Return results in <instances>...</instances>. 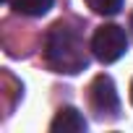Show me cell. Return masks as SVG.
<instances>
[{
    "label": "cell",
    "instance_id": "52a82bcc",
    "mask_svg": "<svg viewBox=\"0 0 133 133\" xmlns=\"http://www.w3.org/2000/svg\"><path fill=\"white\" fill-rule=\"evenodd\" d=\"M130 102H133V81H130Z\"/></svg>",
    "mask_w": 133,
    "mask_h": 133
},
{
    "label": "cell",
    "instance_id": "5b68a950",
    "mask_svg": "<svg viewBox=\"0 0 133 133\" xmlns=\"http://www.w3.org/2000/svg\"><path fill=\"white\" fill-rule=\"evenodd\" d=\"M11 5L16 13L24 16H44L52 8V0H11Z\"/></svg>",
    "mask_w": 133,
    "mask_h": 133
},
{
    "label": "cell",
    "instance_id": "3957f363",
    "mask_svg": "<svg viewBox=\"0 0 133 133\" xmlns=\"http://www.w3.org/2000/svg\"><path fill=\"white\" fill-rule=\"evenodd\" d=\"M89 104L99 117H117L120 112V99L115 91V84L110 76H97L89 86Z\"/></svg>",
    "mask_w": 133,
    "mask_h": 133
},
{
    "label": "cell",
    "instance_id": "6da1fadb",
    "mask_svg": "<svg viewBox=\"0 0 133 133\" xmlns=\"http://www.w3.org/2000/svg\"><path fill=\"white\" fill-rule=\"evenodd\" d=\"M44 57L55 73H78L89 65V55H86V44L81 34L63 21H57L47 31Z\"/></svg>",
    "mask_w": 133,
    "mask_h": 133
},
{
    "label": "cell",
    "instance_id": "9c48e42d",
    "mask_svg": "<svg viewBox=\"0 0 133 133\" xmlns=\"http://www.w3.org/2000/svg\"><path fill=\"white\" fill-rule=\"evenodd\" d=\"M5 3H11V0H5Z\"/></svg>",
    "mask_w": 133,
    "mask_h": 133
},
{
    "label": "cell",
    "instance_id": "ba28073f",
    "mask_svg": "<svg viewBox=\"0 0 133 133\" xmlns=\"http://www.w3.org/2000/svg\"><path fill=\"white\" fill-rule=\"evenodd\" d=\"M130 31H133V16H130Z\"/></svg>",
    "mask_w": 133,
    "mask_h": 133
},
{
    "label": "cell",
    "instance_id": "277c9868",
    "mask_svg": "<svg viewBox=\"0 0 133 133\" xmlns=\"http://www.w3.org/2000/svg\"><path fill=\"white\" fill-rule=\"evenodd\" d=\"M50 130L52 133H78V130H86V120L78 110L63 107V110H57L55 120L50 123Z\"/></svg>",
    "mask_w": 133,
    "mask_h": 133
},
{
    "label": "cell",
    "instance_id": "7a4b0ae2",
    "mask_svg": "<svg viewBox=\"0 0 133 133\" xmlns=\"http://www.w3.org/2000/svg\"><path fill=\"white\" fill-rule=\"evenodd\" d=\"M125 50H128V37H125V31H123L120 26H115V24L99 26V29L94 31V37H91V52H94V57L102 60V63H115V60H120V57L125 55Z\"/></svg>",
    "mask_w": 133,
    "mask_h": 133
},
{
    "label": "cell",
    "instance_id": "8992f818",
    "mask_svg": "<svg viewBox=\"0 0 133 133\" xmlns=\"http://www.w3.org/2000/svg\"><path fill=\"white\" fill-rule=\"evenodd\" d=\"M86 5L99 16H115L123 8V0H86Z\"/></svg>",
    "mask_w": 133,
    "mask_h": 133
}]
</instances>
